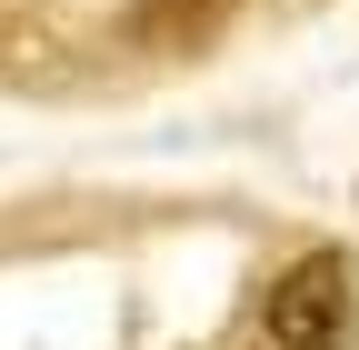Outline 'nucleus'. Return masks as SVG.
I'll return each instance as SVG.
<instances>
[{
  "label": "nucleus",
  "mask_w": 359,
  "mask_h": 350,
  "mask_svg": "<svg viewBox=\"0 0 359 350\" xmlns=\"http://www.w3.org/2000/svg\"><path fill=\"white\" fill-rule=\"evenodd\" d=\"M230 350H359V250L320 240V250L280 260Z\"/></svg>",
  "instance_id": "nucleus-1"
},
{
  "label": "nucleus",
  "mask_w": 359,
  "mask_h": 350,
  "mask_svg": "<svg viewBox=\"0 0 359 350\" xmlns=\"http://www.w3.org/2000/svg\"><path fill=\"white\" fill-rule=\"evenodd\" d=\"M219 30H230V0H140L130 11V40L140 51H200Z\"/></svg>",
  "instance_id": "nucleus-3"
},
{
  "label": "nucleus",
  "mask_w": 359,
  "mask_h": 350,
  "mask_svg": "<svg viewBox=\"0 0 359 350\" xmlns=\"http://www.w3.org/2000/svg\"><path fill=\"white\" fill-rule=\"evenodd\" d=\"M50 80H70V40L30 0H0V91H50Z\"/></svg>",
  "instance_id": "nucleus-2"
}]
</instances>
